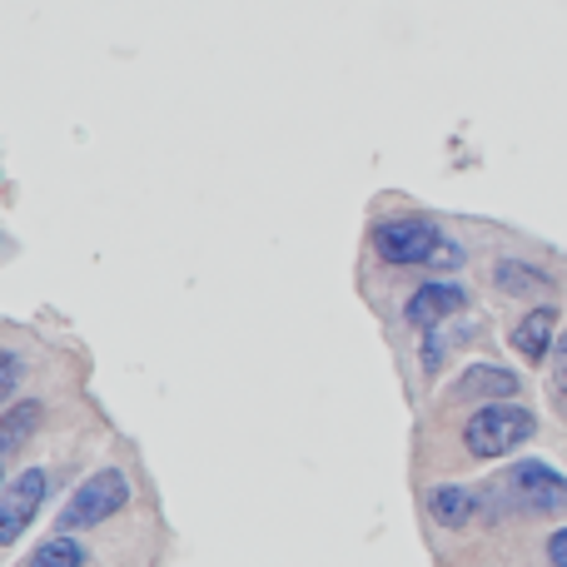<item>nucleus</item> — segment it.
Segmentation results:
<instances>
[{"mask_svg":"<svg viewBox=\"0 0 567 567\" xmlns=\"http://www.w3.org/2000/svg\"><path fill=\"white\" fill-rule=\"evenodd\" d=\"M25 567H85V548H80L75 538H50V543H40V553L30 558Z\"/></svg>","mask_w":567,"mask_h":567,"instance_id":"12","label":"nucleus"},{"mask_svg":"<svg viewBox=\"0 0 567 567\" xmlns=\"http://www.w3.org/2000/svg\"><path fill=\"white\" fill-rule=\"evenodd\" d=\"M458 389L468 393V399H508V393H518V373L498 369V363H473Z\"/></svg>","mask_w":567,"mask_h":567,"instance_id":"9","label":"nucleus"},{"mask_svg":"<svg viewBox=\"0 0 567 567\" xmlns=\"http://www.w3.org/2000/svg\"><path fill=\"white\" fill-rule=\"evenodd\" d=\"M553 333H558V309L538 303L533 313H523V319L513 323V349H518L523 363H543L548 359V343H558Z\"/></svg>","mask_w":567,"mask_h":567,"instance_id":"7","label":"nucleus"},{"mask_svg":"<svg viewBox=\"0 0 567 567\" xmlns=\"http://www.w3.org/2000/svg\"><path fill=\"white\" fill-rule=\"evenodd\" d=\"M548 563H553V567H567V528H558V533L548 538Z\"/></svg>","mask_w":567,"mask_h":567,"instance_id":"14","label":"nucleus"},{"mask_svg":"<svg viewBox=\"0 0 567 567\" xmlns=\"http://www.w3.org/2000/svg\"><path fill=\"white\" fill-rule=\"evenodd\" d=\"M473 493L468 488H433L429 493V513H433V523L439 528H463V523L473 518Z\"/></svg>","mask_w":567,"mask_h":567,"instance_id":"10","label":"nucleus"},{"mask_svg":"<svg viewBox=\"0 0 567 567\" xmlns=\"http://www.w3.org/2000/svg\"><path fill=\"white\" fill-rule=\"evenodd\" d=\"M493 279H498V289L503 293H543L548 289V275H538V269H528V265H518V259H503L498 269H493Z\"/></svg>","mask_w":567,"mask_h":567,"instance_id":"11","label":"nucleus"},{"mask_svg":"<svg viewBox=\"0 0 567 567\" xmlns=\"http://www.w3.org/2000/svg\"><path fill=\"white\" fill-rule=\"evenodd\" d=\"M538 419L528 409H513V403H483L468 423H463V443H468L473 458L493 463V458H508L518 453V443L533 439Z\"/></svg>","mask_w":567,"mask_h":567,"instance_id":"1","label":"nucleus"},{"mask_svg":"<svg viewBox=\"0 0 567 567\" xmlns=\"http://www.w3.org/2000/svg\"><path fill=\"white\" fill-rule=\"evenodd\" d=\"M503 488L533 513H558L567 508V478L553 473L548 463H518V468L503 478Z\"/></svg>","mask_w":567,"mask_h":567,"instance_id":"4","label":"nucleus"},{"mask_svg":"<svg viewBox=\"0 0 567 567\" xmlns=\"http://www.w3.org/2000/svg\"><path fill=\"white\" fill-rule=\"evenodd\" d=\"M443 229L423 215H393V219H379L373 225V249H379L383 265H399V269H419V265H433L443 255Z\"/></svg>","mask_w":567,"mask_h":567,"instance_id":"2","label":"nucleus"},{"mask_svg":"<svg viewBox=\"0 0 567 567\" xmlns=\"http://www.w3.org/2000/svg\"><path fill=\"white\" fill-rule=\"evenodd\" d=\"M553 399L567 403V329L558 333V369H553Z\"/></svg>","mask_w":567,"mask_h":567,"instance_id":"13","label":"nucleus"},{"mask_svg":"<svg viewBox=\"0 0 567 567\" xmlns=\"http://www.w3.org/2000/svg\"><path fill=\"white\" fill-rule=\"evenodd\" d=\"M130 503V483H125V473L120 468H105V473H95V478H85L75 493H70V503L60 508V533H85V528H95V523H105V518H115L120 508Z\"/></svg>","mask_w":567,"mask_h":567,"instance_id":"3","label":"nucleus"},{"mask_svg":"<svg viewBox=\"0 0 567 567\" xmlns=\"http://www.w3.org/2000/svg\"><path fill=\"white\" fill-rule=\"evenodd\" d=\"M40 419H45V409L40 403H10L6 419H0V453L6 458H16L20 449H25V439L40 429Z\"/></svg>","mask_w":567,"mask_h":567,"instance_id":"8","label":"nucleus"},{"mask_svg":"<svg viewBox=\"0 0 567 567\" xmlns=\"http://www.w3.org/2000/svg\"><path fill=\"white\" fill-rule=\"evenodd\" d=\"M468 303V293L458 289V284H423L419 293L409 299V309H403V319L413 323V329H439L443 319H453V313Z\"/></svg>","mask_w":567,"mask_h":567,"instance_id":"6","label":"nucleus"},{"mask_svg":"<svg viewBox=\"0 0 567 567\" xmlns=\"http://www.w3.org/2000/svg\"><path fill=\"white\" fill-rule=\"evenodd\" d=\"M45 488H50L45 468H25L6 483V498H0V538L16 543L20 533H25V523L35 518L40 498H45Z\"/></svg>","mask_w":567,"mask_h":567,"instance_id":"5","label":"nucleus"}]
</instances>
